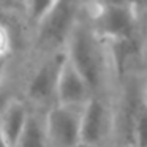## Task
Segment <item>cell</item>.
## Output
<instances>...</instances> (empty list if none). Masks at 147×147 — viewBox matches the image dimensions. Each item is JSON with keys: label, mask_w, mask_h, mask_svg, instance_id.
<instances>
[{"label": "cell", "mask_w": 147, "mask_h": 147, "mask_svg": "<svg viewBox=\"0 0 147 147\" xmlns=\"http://www.w3.org/2000/svg\"><path fill=\"white\" fill-rule=\"evenodd\" d=\"M67 60L84 78L93 95H100L111 70L106 43L93 32L87 18H81L63 48Z\"/></svg>", "instance_id": "1"}, {"label": "cell", "mask_w": 147, "mask_h": 147, "mask_svg": "<svg viewBox=\"0 0 147 147\" xmlns=\"http://www.w3.org/2000/svg\"><path fill=\"white\" fill-rule=\"evenodd\" d=\"M82 0H59L35 27V45L46 55L63 51L68 36L82 18Z\"/></svg>", "instance_id": "2"}, {"label": "cell", "mask_w": 147, "mask_h": 147, "mask_svg": "<svg viewBox=\"0 0 147 147\" xmlns=\"http://www.w3.org/2000/svg\"><path fill=\"white\" fill-rule=\"evenodd\" d=\"M87 19L108 46L136 41L139 14L128 3L90 7Z\"/></svg>", "instance_id": "3"}, {"label": "cell", "mask_w": 147, "mask_h": 147, "mask_svg": "<svg viewBox=\"0 0 147 147\" xmlns=\"http://www.w3.org/2000/svg\"><path fill=\"white\" fill-rule=\"evenodd\" d=\"M65 62V51L48 54L38 67L29 76L26 87L27 105L32 106H49L55 103V87L60 68Z\"/></svg>", "instance_id": "4"}, {"label": "cell", "mask_w": 147, "mask_h": 147, "mask_svg": "<svg viewBox=\"0 0 147 147\" xmlns=\"http://www.w3.org/2000/svg\"><path fill=\"white\" fill-rule=\"evenodd\" d=\"M82 108L52 105L43 115L49 147H73L81 141Z\"/></svg>", "instance_id": "5"}, {"label": "cell", "mask_w": 147, "mask_h": 147, "mask_svg": "<svg viewBox=\"0 0 147 147\" xmlns=\"http://www.w3.org/2000/svg\"><path fill=\"white\" fill-rule=\"evenodd\" d=\"M114 128V112L101 95H93L81 111V142L103 147Z\"/></svg>", "instance_id": "6"}, {"label": "cell", "mask_w": 147, "mask_h": 147, "mask_svg": "<svg viewBox=\"0 0 147 147\" xmlns=\"http://www.w3.org/2000/svg\"><path fill=\"white\" fill-rule=\"evenodd\" d=\"M125 123L130 147H147V92L144 79L131 89Z\"/></svg>", "instance_id": "7"}, {"label": "cell", "mask_w": 147, "mask_h": 147, "mask_svg": "<svg viewBox=\"0 0 147 147\" xmlns=\"http://www.w3.org/2000/svg\"><path fill=\"white\" fill-rule=\"evenodd\" d=\"M93 96L90 87L84 81V78L73 68V65L67 60L60 68L55 87V103L62 106H73V108H82L87 101Z\"/></svg>", "instance_id": "8"}, {"label": "cell", "mask_w": 147, "mask_h": 147, "mask_svg": "<svg viewBox=\"0 0 147 147\" xmlns=\"http://www.w3.org/2000/svg\"><path fill=\"white\" fill-rule=\"evenodd\" d=\"M30 115V108L24 100L16 98L0 112V133L8 147H16Z\"/></svg>", "instance_id": "9"}, {"label": "cell", "mask_w": 147, "mask_h": 147, "mask_svg": "<svg viewBox=\"0 0 147 147\" xmlns=\"http://www.w3.org/2000/svg\"><path fill=\"white\" fill-rule=\"evenodd\" d=\"M16 147H49L43 115L30 111L29 120H27L26 128H24Z\"/></svg>", "instance_id": "10"}, {"label": "cell", "mask_w": 147, "mask_h": 147, "mask_svg": "<svg viewBox=\"0 0 147 147\" xmlns=\"http://www.w3.org/2000/svg\"><path fill=\"white\" fill-rule=\"evenodd\" d=\"M59 0H24L22 10L27 18V22L35 29L43 18L57 5Z\"/></svg>", "instance_id": "11"}, {"label": "cell", "mask_w": 147, "mask_h": 147, "mask_svg": "<svg viewBox=\"0 0 147 147\" xmlns=\"http://www.w3.org/2000/svg\"><path fill=\"white\" fill-rule=\"evenodd\" d=\"M11 33L3 24L0 22V60H7L8 54L11 52Z\"/></svg>", "instance_id": "12"}, {"label": "cell", "mask_w": 147, "mask_h": 147, "mask_svg": "<svg viewBox=\"0 0 147 147\" xmlns=\"http://www.w3.org/2000/svg\"><path fill=\"white\" fill-rule=\"evenodd\" d=\"M24 0H0V10H14V8H22Z\"/></svg>", "instance_id": "13"}, {"label": "cell", "mask_w": 147, "mask_h": 147, "mask_svg": "<svg viewBox=\"0 0 147 147\" xmlns=\"http://www.w3.org/2000/svg\"><path fill=\"white\" fill-rule=\"evenodd\" d=\"M127 3L130 5V7H133L134 10L138 11L139 16L147 10V0H127Z\"/></svg>", "instance_id": "14"}, {"label": "cell", "mask_w": 147, "mask_h": 147, "mask_svg": "<svg viewBox=\"0 0 147 147\" xmlns=\"http://www.w3.org/2000/svg\"><path fill=\"white\" fill-rule=\"evenodd\" d=\"M90 7H105V5H117L127 3V0H87Z\"/></svg>", "instance_id": "15"}, {"label": "cell", "mask_w": 147, "mask_h": 147, "mask_svg": "<svg viewBox=\"0 0 147 147\" xmlns=\"http://www.w3.org/2000/svg\"><path fill=\"white\" fill-rule=\"evenodd\" d=\"M7 76V60H0V81Z\"/></svg>", "instance_id": "16"}, {"label": "cell", "mask_w": 147, "mask_h": 147, "mask_svg": "<svg viewBox=\"0 0 147 147\" xmlns=\"http://www.w3.org/2000/svg\"><path fill=\"white\" fill-rule=\"evenodd\" d=\"M73 147H96V146H92V144H86V142H78V144H74Z\"/></svg>", "instance_id": "17"}, {"label": "cell", "mask_w": 147, "mask_h": 147, "mask_svg": "<svg viewBox=\"0 0 147 147\" xmlns=\"http://www.w3.org/2000/svg\"><path fill=\"white\" fill-rule=\"evenodd\" d=\"M0 147H8L7 142H5V139H3V136H2V133H0Z\"/></svg>", "instance_id": "18"}, {"label": "cell", "mask_w": 147, "mask_h": 147, "mask_svg": "<svg viewBox=\"0 0 147 147\" xmlns=\"http://www.w3.org/2000/svg\"><path fill=\"white\" fill-rule=\"evenodd\" d=\"M144 81H146V92H147V79H144Z\"/></svg>", "instance_id": "19"}]
</instances>
